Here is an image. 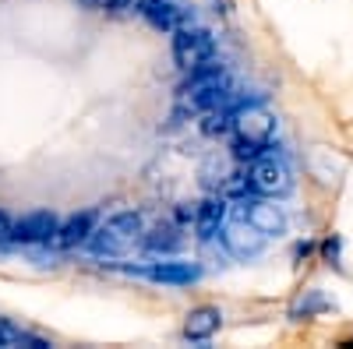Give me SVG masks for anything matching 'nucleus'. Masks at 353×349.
Segmentation results:
<instances>
[{
  "mask_svg": "<svg viewBox=\"0 0 353 349\" xmlns=\"http://www.w3.org/2000/svg\"><path fill=\"white\" fill-rule=\"evenodd\" d=\"M233 138L241 145H254V149H269L272 134H276V116L258 106V103H241L233 109V124H230Z\"/></svg>",
  "mask_w": 353,
  "mask_h": 349,
  "instance_id": "4",
  "label": "nucleus"
},
{
  "mask_svg": "<svg viewBox=\"0 0 353 349\" xmlns=\"http://www.w3.org/2000/svg\"><path fill=\"white\" fill-rule=\"evenodd\" d=\"M219 237H223V247H226L233 257H254V254H261L265 240H269L261 229H254V226L244 222V219L226 222V226L219 229Z\"/></svg>",
  "mask_w": 353,
  "mask_h": 349,
  "instance_id": "9",
  "label": "nucleus"
},
{
  "mask_svg": "<svg viewBox=\"0 0 353 349\" xmlns=\"http://www.w3.org/2000/svg\"><path fill=\"white\" fill-rule=\"evenodd\" d=\"M99 8H110V11H121V8H134V0H92Z\"/></svg>",
  "mask_w": 353,
  "mask_h": 349,
  "instance_id": "19",
  "label": "nucleus"
},
{
  "mask_svg": "<svg viewBox=\"0 0 353 349\" xmlns=\"http://www.w3.org/2000/svg\"><path fill=\"white\" fill-rule=\"evenodd\" d=\"M134 8L159 32H181V28L194 25V11L184 8L181 0H134Z\"/></svg>",
  "mask_w": 353,
  "mask_h": 349,
  "instance_id": "6",
  "label": "nucleus"
},
{
  "mask_svg": "<svg viewBox=\"0 0 353 349\" xmlns=\"http://www.w3.org/2000/svg\"><path fill=\"white\" fill-rule=\"evenodd\" d=\"M244 177H248L251 194H265V198H279V194H286L293 187L290 166L279 156H269V152H261L258 159H251Z\"/></svg>",
  "mask_w": 353,
  "mask_h": 349,
  "instance_id": "5",
  "label": "nucleus"
},
{
  "mask_svg": "<svg viewBox=\"0 0 353 349\" xmlns=\"http://www.w3.org/2000/svg\"><path fill=\"white\" fill-rule=\"evenodd\" d=\"M0 346H8V349H14V346H28V349H50V342H46V339L25 335L18 325L4 321V317H0Z\"/></svg>",
  "mask_w": 353,
  "mask_h": 349,
  "instance_id": "15",
  "label": "nucleus"
},
{
  "mask_svg": "<svg viewBox=\"0 0 353 349\" xmlns=\"http://www.w3.org/2000/svg\"><path fill=\"white\" fill-rule=\"evenodd\" d=\"M223 325V310L219 307H194L184 321V339L191 342H209Z\"/></svg>",
  "mask_w": 353,
  "mask_h": 349,
  "instance_id": "13",
  "label": "nucleus"
},
{
  "mask_svg": "<svg viewBox=\"0 0 353 349\" xmlns=\"http://www.w3.org/2000/svg\"><path fill=\"white\" fill-rule=\"evenodd\" d=\"M92 229H96V212H74L57 226L50 244L57 251H71V247H78V244H85L88 237H92Z\"/></svg>",
  "mask_w": 353,
  "mask_h": 349,
  "instance_id": "11",
  "label": "nucleus"
},
{
  "mask_svg": "<svg viewBox=\"0 0 353 349\" xmlns=\"http://www.w3.org/2000/svg\"><path fill=\"white\" fill-rule=\"evenodd\" d=\"M212 56H216V39L209 28H201L198 21L181 28V32H173V61L181 71H198L205 64H212Z\"/></svg>",
  "mask_w": 353,
  "mask_h": 349,
  "instance_id": "3",
  "label": "nucleus"
},
{
  "mask_svg": "<svg viewBox=\"0 0 353 349\" xmlns=\"http://www.w3.org/2000/svg\"><path fill=\"white\" fill-rule=\"evenodd\" d=\"M223 103H233V78L219 64H205V67L191 71V78L181 85V109L205 113Z\"/></svg>",
  "mask_w": 353,
  "mask_h": 349,
  "instance_id": "1",
  "label": "nucleus"
},
{
  "mask_svg": "<svg viewBox=\"0 0 353 349\" xmlns=\"http://www.w3.org/2000/svg\"><path fill=\"white\" fill-rule=\"evenodd\" d=\"M181 247H184V233L176 226H159L145 237V251L149 254H176Z\"/></svg>",
  "mask_w": 353,
  "mask_h": 349,
  "instance_id": "14",
  "label": "nucleus"
},
{
  "mask_svg": "<svg viewBox=\"0 0 353 349\" xmlns=\"http://www.w3.org/2000/svg\"><path fill=\"white\" fill-rule=\"evenodd\" d=\"M201 173H205V177H201V180H205V187H223V184H226L219 159H209V162H205V169H201Z\"/></svg>",
  "mask_w": 353,
  "mask_h": 349,
  "instance_id": "17",
  "label": "nucleus"
},
{
  "mask_svg": "<svg viewBox=\"0 0 353 349\" xmlns=\"http://www.w3.org/2000/svg\"><path fill=\"white\" fill-rule=\"evenodd\" d=\"M226 215H230V205H226V198H209V201H201V205L194 209V233H198V240H212L219 237V229L226 226Z\"/></svg>",
  "mask_w": 353,
  "mask_h": 349,
  "instance_id": "12",
  "label": "nucleus"
},
{
  "mask_svg": "<svg viewBox=\"0 0 353 349\" xmlns=\"http://www.w3.org/2000/svg\"><path fill=\"white\" fill-rule=\"evenodd\" d=\"M8 233H11V219L8 212H0V244H8Z\"/></svg>",
  "mask_w": 353,
  "mask_h": 349,
  "instance_id": "20",
  "label": "nucleus"
},
{
  "mask_svg": "<svg viewBox=\"0 0 353 349\" xmlns=\"http://www.w3.org/2000/svg\"><path fill=\"white\" fill-rule=\"evenodd\" d=\"M57 215L39 209V212H28L21 215L18 222H11V233H8V244H50L53 233H57Z\"/></svg>",
  "mask_w": 353,
  "mask_h": 349,
  "instance_id": "8",
  "label": "nucleus"
},
{
  "mask_svg": "<svg viewBox=\"0 0 353 349\" xmlns=\"http://www.w3.org/2000/svg\"><path fill=\"white\" fill-rule=\"evenodd\" d=\"M141 233H145V219L138 212H117L99 229H92L88 247H92V254H124L141 240Z\"/></svg>",
  "mask_w": 353,
  "mask_h": 349,
  "instance_id": "2",
  "label": "nucleus"
},
{
  "mask_svg": "<svg viewBox=\"0 0 353 349\" xmlns=\"http://www.w3.org/2000/svg\"><path fill=\"white\" fill-rule=\"evenodd\" d=\"M329 307V300L325 297H321L318 293V289H311V293L297 304V307H293V317H311V314H318V310H325Z\"/></svg>",
  "mask_w": 353,
  "mask_h": 349,
  "instance_id": "16",
  "label": "nucleus"
},
{
  "mask_svg": "<svg viewBox=\"0 0 353 349\" xmlns=\"http://www.w3.org/2000/svg\"><path fill=\"white\" fill-rule=\"evenodd\" d=\"M237 219L251 222L254 229L265 233V237H279V233L286 229V215H283V209L276 205L272 198H265V194H258V198H241Z\"/></svg>",
  "mask_w": 353,
  "mask_h": 349,
  "instance_id": "7",
  "label": "nucleus"
},
{
  "mask_svg": "<svg viewBox=\"0 0 353 349\" xmlns=\"http://www.w3.org/2000/svg\"><path fill=\"white\" fill-rule=\"evenodd\" d=\"M321 254H325L329 265H339V240H325L321 244Z\"/></svg>",
  "mask_w": 353,
  "mask_h": 349,
  "instance_id": "18",
  "label": "nucleus"
},
{
  "mask_svg": "<svg viewBox=\"0 0 353 349\" xmlns=\"http://www.w3.org/2000/svg\"><path fill=\"white\" fill-rule=\"evenodd\" d=\"M134 275H145L149 282H163V286H191L201 279V268L191 265V261H156V265L145 268H128Z\"/></svg>",
  "mask_w": 353,
  "mask_h": 349,
  "instance_id": "10",
  "label": "nucleus"
}]
</instances>
